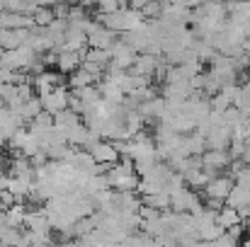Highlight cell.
<instances>
[{
    "mask_svg": "<svg viewBox=\"0 0 250 247\" xmlns=\"http://www.w3.org/2000/svg\"><path fill=\"white\" fill-rule=\"evenodd\" d=\"M126 2H129V7H136V10H141V7H144L148 0H126Z\"/></svg>",
    "mask_w": 250,
    "mask_h": 247,
    "instance_id": "cell-24",
    "label": "cell"
},
{
    "mask_svg": "<svg viewBox=\"0 0 250 247\" xmlns=\"http://www.w3.org/2000/svg\"><path fill=\"white\" fill-rule=\"evenodd\" d=\"M0 27H5V29H20V27L32 29V27H34V19H32V15H27V12L0 10Z\"/></svg>",
    "mask_w": 250,
    "mask_h": 247,
    "instance_id": "cell-8",
    "label": "cell"
},
{
    "mask_svg": "<svg viewBox=\"0 0 250 247\" xmlns=\"http://www.w3.org/2000/svg\"><path fill=\"white\" fill-rule=\"evenodd\" d=\"M87 49V46H85ZM85 49H81V51H71V49H59L56 51V68L61 71V73H73L81 63H83V54Z\"/></svg>",
    "mask_w": 250,
    "mask_h": 247,
    "instance_id": "cell-7",
    "label": "cell"
},
{
    "mask_svg": "<svg viewBox=\"0 0 250 247\" xmlns=\"http://www.w3.org/2000/svg\"><path fill=\"white\" fill-rule=\"evenodd\" d=\"M189 95H192V85H189V80L166 82V87H163V97H166V99H187Z\"/></svg>",
    "mask_w": 250,
    "mask_h": 247,
    "instance_id": "cell-13",
    "label": "cell"
},
{
    "mask_svg": "<svg viewBox=\"0 0 250 247\" xmlns=\"http://www.w3.org/2000/svg\"><path fill=\"white\" fill-rule=\"evenodd\" d=\"M109 58H112L109 49H92V46H87V49H85V54H83V61L97 63V66H104V68H107Z\"/></svg>",
    "mask_w": 250,
    "mask_h": 247,
    "instance_id": "cell-18",
    "label": "cell"
},
{
    "mask_svg": "<svg viewBox=\"0 0 250 247\" xmlns=\"http://www.w3.org/2000/svg\"><path fill=\"white\" fill-rule=\"evenodd\" d=\"M109 54H112V58H109L107 68H112V71H129L139 51H136V49H131L126 41L117 39V41L109 46Z\"/></svg>",
    "mask_w": 250,
    "mask_h": 247,
    "instance_id": "cell-1",
    "label": "cell"
},
{
    "mask_svg": "<svg viewBox=\"0 0 250 247\" xmlns=\"http://www.w3.org/2000/svg\"><path fill=\"white\" fill-rule=\"evenodd\" d=\"M42 99V109L49 114H59L61 109H68V99H71V87L68 85H56L51 87L46 95H39Z\"/></svg>",
    "mask_w": 250,
    "mask_h": 247,
    "instance_id": "cell-2",
    "label": "cell"
},
{
    "mask_svg": "<svg viewBox=\"0 0 250 247\" xmlns=\"http://www.w3.org/2000/svg\"><path fill=\"white\" fill-rule=\"evenodd\" d=\"M32 19H34V27H49L51 19H54V10L46 7V5H37L32 10Z\"/></svg>",
    "mask_w": 250,
    "mask_h": 247,
    "instance_id": "cell-19",
    "label": "cell"
},
{
    "mask_svg": "<svg viewBox=\"0 0 250 247\" xmlns=\"http://www.w3.org/2000/svg\"><path fill=\"white\" fill-rule=\"evenodd\" d=\"M97 78L92 76V73H87L85 68H76L73 73H68V78H66V85L71 87V90H76V87H85V85H95Z\"/></svg>",
    "mask_w": 250,
    "mask_h": 247,
    "instance_id": "cell-15",
    "label": "cell"
},
{
    "mask_svg": "<svg viewBox=\"0 0 250 247\" xmlns=\"http://www.w3.org/2000/svg\"><path fill=\"white\" fill-rule=\"evenodd\" d=\"M250 204V187L248 184H241V182H233L229 196H226V206H233V209H241V206H248Z\"/></svg>",
    "mask_w": 250,
    "mask_h": 247,
    "instance_id": "cell-11",
    "label": "cell"
},
{
    "mask_svg": "<svg viewBox=\"0 0 250 247\" xmlns=\"http://www.w3.org/2000/svg\"><path fill=\"white\" fill-rule=\"evenodd\" d=\"M85 151H90V155L95 158V163L114 165L117 160H119V151H117L114 143L107 141V138H97V141H92Z\"/></svg>",
    "mask_w": 250,
    "mask_h": 247,
    "instance_id": "cell-3",
    "label": "cell"
},
{
    "mask_svg": "<svg viewBox=\"0 0 250 247\" xmlns=\"http://www.w3.org/2000/svg\"><path fill=\"white\" fill-rule=\"evenodd\" d=\"M158 61H161V56L148 54V51H139L129 71H131L134 76H144V78H151V80H153V73H156V68H158Z\"/></svg>",
    "mask_w": 250,
    "mask_h": 247,
    "instance_id": "cell-5",
    "label": "cell"
},
{
    "mask_svg": "<svg viewBox=\"0 0 250 247\" xmlns=\"http://www.w3.org/2000/svg\"><path fill=\"white\" fill-rule=\"evenodd\" d=\"M243 51L250 56V32H248V37H246V41H243Z\"/></svg>",
    "mask_w": 250,
    "mask_h": 247,
    "instance_id": "cell-26",
    "label": "cell"
},
{
    "mask_svg": "<svg viewBox=\"0 0 250 247\" xmlns=\"http://www.w3.org/2000/svg\"><path fill=\"white\" fill-rule=\"evenodd\" d=\"M246 165H250V138L246 141V151H243V158H241Z\"/></svg>",
    "mask_w": 250,
    "mask_h": 247,
    "instance_id": "cell-23",
    "label": "cell"
},
{
    "mask_svg": "<svg viewBox=\"0 0 250 247\" xmlns=\"http://www.w3.org/2000/svg\"><path fill=\"white\" fill-rule=\"evenodd\" d=\"M199 158H202V167L214 170L216 174L224 172V170L229 167V163H231V155H229L226 148H207Z\"/></svg>",
    "mask_w": 250,
    "mask_h": 247,
    "instance_id": "cell-6",
    "label": "cell"
},
{
    "mask_svg": "<svg viewBox=\"0 0 250 247\" xmlns=\"http://www.w3.org/2000/svg\"><path fill=\"white\" fill-rule=\"evenodd\" d=\"M24 216H27V206L22 201H15L12 206L5 209V226H10V228H24Z\"/></svg>",
    "mask_w": 250,
    "mask_h": 247,
    "instance_id": "cell-12",
    "label": "cell"
},
{
    "mask_svg": "<svg viewBox=\"0 0 250 247\" xmlns=\"http://www.w3.org/2000/svg\"><path fill=\"white\" fill-rule=\"evenodd\" d=\"M17 112H20L22 121H24V124H29V121L42 112V99H39V95H32L29 99H24V102L17 107Z\"/></svg>",
    "mask_w": 250,
    "mask_h": 247,
    "instance_id": "cell-14",
    "label": "cell"
},
{
    "mask_svg": "<svg viewBox=\"0 0 250 247\" xmlns=\"http://www.w3.org/2000/svg\"><path fill=\"white\" fill-rule=\"evenodd\" d=\"M56 85H66V76H61V71L54 73V71L44 68L42 73H34V76H32V87H34L37 95H46V92H49L51 87H56Z\"/></svg>",
    "mask_w": 250,
    "mask_h": 247,
    "instance_id": "cell-4",
    "label": "cell"
},
{
    "mask_svg": "<svg viewBox=\"0 0 250 247\" xmlns=\"http://www.w3.org/2000/svg\"><path fill=\"white\" fill-rule=\"evenodd\" d=\"M39 5H46V7H54V5H59V2H63V0H37Z\"/></svg>",
    "mask_w": 250,
    "mask_h": 247,
    "instance_id": "cell-25",
    "label": "cell"
},
{
    "mask_svg": "<svg viewBox=\"0 0 250 247\" xmlns=\"http://www.w3.org/2000/svg\"><path fill=\"white\" fill-rule=\"evenodd\" d=\"M163 5H170V2H180V0H161Z\"/></svg>",
    "mask_w": 250,
    "mask_h": 247,
    "instance_id": "cell-27",
    "label": "cell"
},
{
    "mask_svg": "<svg viewBox=\"0 0 250 247\" xmlns=\"http://www.w3.org/2000/svg\"><path fill=\"white\" fill-rule=\"evenodd\" d=\"M141 204H146V206H153L156 211H170V194H167L166 189L163 191H156V194H146V196H141Z\"/></svg>",
    "mask_w": 250,
    "mask_h": 247,
    "instance_id": "cell-16",
    "label": "cell"
},
{
    "mask_svg": "<svg viewBox=\"0 0 250 247\" xmlns=\"http://www.w3.org/2000/svg\"><path fill=\"white\" fill-rule=\"evenodd\" d=\"M95 5H97V12H114L119 7H129L126 0H97Z\"/></svg>",
    "mask_w": 250,
    "mask_h": 247,
    "instance_id": "cell-21",
    "label": "cell"
},
{
    "mask_svg": "<svg viewBox=\"0 0 250 247\" xmlns=\"http://www.w3.org/2000/svg\"><path fill=\"white\" fill-rule=\"evenodd\" d=\"M185 7H199L202 2H207V0H180Z\"/></svg>",
    "mask_w": 250,
    "mask_h": 247,
    "instance_id": "cell-22",
    "label": "cell"
},
{
    "mask_svg": "<svg viewBox=\"0 0 250 247\" xmlns=\"http://www.w3.org/2000/svg\"><path fill=\"white\" fill-rule=\"evenodd\" d=\"M29 32L32 29H27V27H20V29H5V27H0V49H17V46L27 44Z\"/></svg>",
    "mask_w": 250,
    "mask_h": 247,
    "instance_id": "cell-9",
    "label": "cell"
},
{
    "mask_svg": "<svg viewBox=\"0 0 250 247\" xmlns=\"http://www.w3.org/2000/svg\"><path fill=\"white\" fill-rule=\"evenodd\" d=\"M231 143V126L221 124V126H209L207 131V148H229Z\"/></svg>",
    "mask_w": 250,
    "mask_h": 247,
    "instance_id": "cell-10",
    "label": "cell"
},
{
    "mask_svg": "<svg viewBox=\"0 0 250 247\" xmlns=\"http://www.w3.org/2000/svg\"><path fill=\"white\" fill-rule=\"evenodd\" d=\"M161 10H163V2H161V0H148V2L141 7V15H144L146 19H156V17H161Z\"/></svg>",
    "mask_w": 250,
    "mask_h": 247,
    "instance_id": "cell-20",
    "label": "cell"
},
{
    "mask_svg": "<svg viewBox=\"0 0 250 247\" xmlns=\"http://www.w3.org/2000/svg\"><path fill=\"white\" fill-rule=\"evenodd\" d=\"M216 223L226 230V228H231V226H236V223H241V216H238V211L233 209V206H221L219 211H216Z\"/></svg>",
    "mask_w": 250,
    "mask_h": 247,
    "instance_id": "cell-17",
    "label": "cell"
}]
</instances>
